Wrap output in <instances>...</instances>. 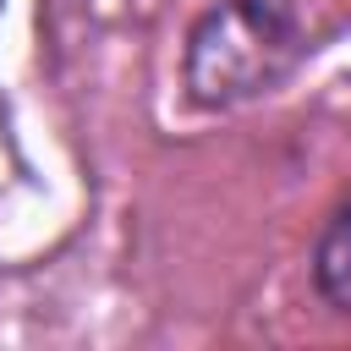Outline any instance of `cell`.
<instances>
[{
    "instance_id": "obj_2",
    "label": "cell",
    "mask_w": 351,
    "mask_h": 351,
    "mask_svg": "<svg viewBox=\"0 0 351 351\" xmlns=\"http://www.w3.org/2000/svg\"><path fill=\"white\" fill-rule=\"evenodd\" d=\"M313 291L335 313H351V197L324 219L313 241Z\"/></svg>"
},
{
    "instance_id": "obj_1",
    "label": "cell",
    "mask_w": 351,
    "mask_h": 351,
    "mask_svg": "<svg viewBox=\"0 0 351 351\" xmlns=\"http://www.w3.org/2000/svg\"><path fill=\"white\" fill-rule=\"evenodd\" d=\"M307 55L291 0H214L181 49V88L203 110H236L274 93Z\"/></svg>"
}]
</instances>
